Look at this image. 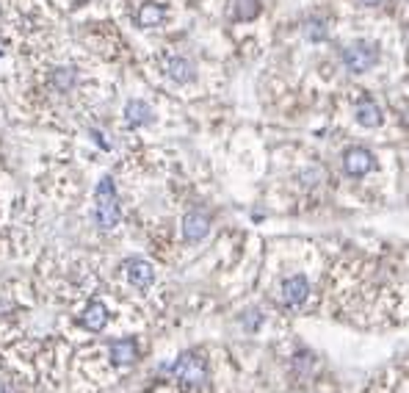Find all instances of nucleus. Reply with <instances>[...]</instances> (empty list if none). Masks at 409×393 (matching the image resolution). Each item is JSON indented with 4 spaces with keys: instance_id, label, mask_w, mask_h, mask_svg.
I'll list each match as a JSON object with an SVG mask.
<instances>
[{
    "instance_id": "1",
    "label": "nucleus",
    "mask_w": 409,
    "mask_h": 393,
    "mask_svg": "<svg viewBox=\"0 0 409 393\" xmlns=\"http://www.w3.org/2000/svg\"><path fill=\"white\" fill-rule=\"evenodd\" d=\"M119 219H122V205H119V196H116V185L105 174L94 191V222L100 230H114L119 225Z\"/></svg>"
},
{
    "instance_id": "2",
    "label": "nucleus",
    "mask_w": 409,
    "mask_h": 393,
    "mask_svg": "<svg viewBox=\"0 0 409 393\" xmlns=\"http://www.w3.org/2000/svg\"><path fill=\"white\" fill-rule=\"evenodd\" d=\"M340 61H343V67H346L348 72L362 75V72H370V70L381 61V50H379V45L359 39V42H351V45L340 53Z\"/></svg>"
},
{
    "instance_id": "3",
    "label": "nucleus",
    "mask_w": 409,
    "mask_h": 393,
    "mask_svg": "<svg viewBox=\"0 0 409 393\" xmlns=\"http://www.w3.org/2000/svg\"><path fill=\"white\" fill-rule=\"evenodd\" d=\"M171 374L180 379L182 387H202L208 382V363H204V357H199L196 352H185L171 365Z\"/></svg>"
},
{
    "instance_id": "4",
    "label": "nucleus",
    "mask_w": 409,
    "mask_h": 393,
    "mask_svg": "<svg viewBox=\"0 0 409 393\" xmlns=\"http://www.w3.org/2000/svg\"><path fill=\"white\" fill-rule=\"evenodd\" d=\"M373 169H376V158H373L370 150H365V147H351V150L343 152V172H346L348 177H362V174H368V172H373Z\"/></svg>"
},
{
    "instance_id": "5",
    "label": "nucleus",
    "mask_w": 409,
    "mask_h": 393,
    "mask_svg": "<svg viewBox=\"0 0 409 393\" xmlns=\"http://www.w3.org/2000/svg\"><path fill=\"white\" fill-rule=\"evenodd\" d=\"M125 277L133 288L147 291L155 283V266L144 258H130V261H125Z\"/></svg>"
},
{
    "instance_id": "6",
    "label": "nucleus",
    "mask_w": 409,
    "mask_h": 393,
    "mask_svg": "<svg viewBox=\"0 0 409 393\" xmlns=\"http://www.w3.org/2000/svg\"><path fill=\"white\" fill-rule=\"evenodd\" d=\"M208 233H211V216H208V214H204V211H191V214H185V219H182V239H185L188 244L202 241Z\"/></svg>"
},
{
    "instance_id": "7",
    "label": "nucleus",
    "mask_w": 409,
    "mask_h": 393,
    "mask_svg": "<svg viewBox=\"0 0 409 393\" xmlns=\"http://www.w3.org/2000/svg\"><path fill=\"white\" fill-rule=\"evenodd\" d=\"M310 296V283L304 274H293V277H285L282 280V302L288 308H299L304 305Z\"/></svg>"
},
{
    "instance_id": "8",
    "label": "nucleus",
    "mask_w": 409,
    "mask_h": 393,
    "mask_svg": "<svg viewBox=\"0 0 409 393\" xmlns=\"http://www.w3.org/2000/svg\"><path fill=\"white\" fill-rule=\"evenodd\" d=\"M163 72L174 83H191L196 78V70H193V64L185 56H169L166 64H163Z\"/></svg>"
},
{
    "instance_id": "9",
    "label": "nucleus",
    "mask_w": 409,
    "mask_h": 393,
    "mask_svg": "<svg viewBox=\"0 0 409 393\" xmlns=\"http://www.w3.org/2000/svg\"><path fill=\"white\" fill-rule=\"evenodd\" d=\"M81 324L89 330V332H103L105 324H108V308L100 302V299H92L86 305V310L81 313Z\"/></svg>"
},
{
    "instance_id": "10",
    "label": "nucleus",
    "mask_w": 409,
    "mask_h": 393,
    "mask_svg": "<svg viewBox=\"0 0 409 393\" xmlns=\"http://www.w3.org/2000/svg\"><path fill=\"white\" fill-rule=\"evenodd\" d=\"M354 119H357L362 128H379V125L384 122V114H381V108H379L376 100L362 97V100L357 103V108H354Z\"/></svg>"
},
{
    "instance_id": "11",
    "label": "nucleus",
    "mask_w": 409,
    "mask_h": 393,
    "mask_svg": "<svg viewBox=\"0 0 409 393\" xmlns=\"http://www.w3.org/2000/svg\"><path fill=\"white\" fill-rule=\"evenodd\" d=\"M108 354H111L114 365H130L138 360V346L133 338H119V341H111Z\"/></svg>"
},
{
    "instance_id": "12",
    "label": "nucleus",
    "mask_w": 409,
    "mask_h": 393,
    "mask_svg": "<svg viewBox=\"0 0 409 393\" xmlns=\"http://www.w3.org/2000/svg\"><path fill=\"white\" fill-rule=\"evenodd\" d=\"M155 119V114H152V108L144 103V100H130L127 105H125V125L127 128H144V125H149Z\"/></svg>"
},
{
    "instance_id": "13",
    "label": "nucleus",
    "mask_w": 409,
    "mask_h": 393,
    "mask_svg": "<svg viewBox=\"0 0 409 393\" xmlns=\"http://www.w3.org/2000/svg\"><path fill=\"white\" fill-rule=\"evenodd\" d=\"M50 86L59 92V94H67L78 86V70L75 67H56L50 72Z\"/></svg>"
},
{
    "instance_id": "14",
    "label": "nucleus",
    "mask_w": 409,
    "mask_h": 393,
    "mask_svg": "<svg viewBox=\"0 0 409 393\" xmlns=\"http://www.w3.org/2000/svg\"><path fill=\"white\" fill-rule=\"evenodd\" d=\"M163 20H166V9L160 3H144L136 14L138 28H158V26H163Z\"/></svg>"
},
{
    "instance_id": "15",
    "label": "nucleus",
    "mask_w": 409,
    "mask_h": 393,
    "mask_svg": "<svg viewBox=\"0 0 409 393\" xmlns=\"http://www.w3.org/2000/svg\"><path fill=\"white\" fill-rule=\"evenodd\" d=\"M260 14V0H233V17L238 23H249Z\"/></svg>"
},
{
    "instance_id": "16",
    "label": "nucleus",
    "mask_w": 409,
    "mask_h": 393,
    "mask_svg": "<svg viewBox=\"0 0 409 393\" xmlns=\"http://www.w3.org/2000/svg\"><path fill=\"white\" fill-rule=\"evenodd\" d=\"M302 34H304L307 42H326L329 28H326V23H324L321 17H310V20L302 26Z\"/></svg>"
},
{
    "instance_id": "17",
    "label": "nucleus",
    "mask_w": 409,
    "mask_h": 393,
    "mask_svg": "<svg viewBox=\"0 0 409 393\" xmlns=\"http://www.w3.org/2000/svg\"><path fill=\"white\" fill-rule=\"evenodd\" d=\"M357 3H362V6H381V3H387V0H357Z\"/></svg>"
}]
</instances>
